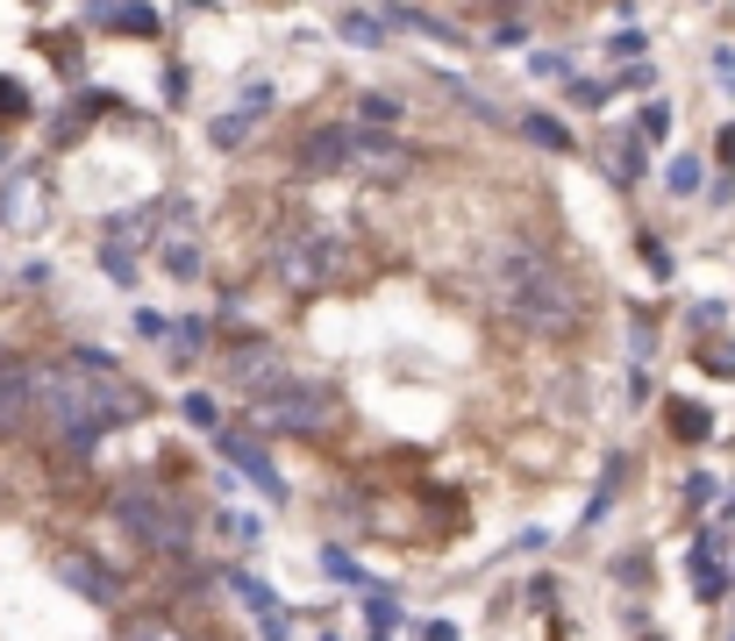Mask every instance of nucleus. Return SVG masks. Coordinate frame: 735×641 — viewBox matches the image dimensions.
<instances>
[{
  "mask_svg": "<svg viewBox=\"0 0 735 641\" xmlns=\"http://www.w3.org/2000/svg\"><path fill=\"white\" fill-rule=\"evenodd\" d=\"M143 414V392L129 378H115L100 357H65V363H43L29 371V421L57 442H94L100 427L115 421H137Z\"/></svg>",
  "mask_w": 735,
  "mask_h": 641,
  "instance_id": "1",
  "label": "nucleus"
},
{
  "mask_svg": "<svg viewBox=\"0 0 735 641\" xmlns=\"http://www.w3.org/2000/svg\"><path fill=\"white\" fill-rule=\"evenodd\" d=\"M486 300H493V314H507L529 335H564V328H579V314H586V285H579L564 264H550L543 250H529V242H521V250L515 242L493 250Z\"/></svg>",
  "mask_w": 735,
  "mask_h": 641,
  "instance_id": "2",
  "label": "nucleus"
},
{
  "mask_svg": "<svg viewBox=\"0 0 735 641\" xmlns=\"http://www.w3.org/2000/svg\"><path fill=\"white\" fill-rule=\"evenodd\" d=\"M108 513L150 556H186V542H193V513L179 507V492H158V485H122V492L108 499Z\"/></svg>",
  "mask_w": 735,
  "mask_h": 641,
  "instance_id": "3",
  "label": "nucleus"
},
{
  "mask_svg": "<svg viewBox=\"0 0 735 641\" xmlns=\"http://www.w3.org/2000/svg\"><path fill=\"white\" fill-rule=\"evenodd\" d=\"M343 271H350V242L328 236V228H300V236L279 242V279H287L293 293H322Z\"/></svg>",
  "mask_w": 735,
  "mask_h": 641,
  "instance_id": "4",
  "label": "nucleus"
},
{
  "mask_svg": "<svg viewBox=\"0 0 735 641\" xmlns=\"http://www.w3.org/2000/svg\"><path fill=\"white\" fill-rule=\"evenodd\" d=\"M328 421H336V392L322 378H287L258 400V427H272V435H322Z\"/></svg>",
  "mask_w": 735,
  "mask_h": 641,
  "instance_id": "5",
  "label": "nucleus"
},
{
  "mask_svg": "<svg viewBox=\"0 0 735 641\" xmlns=\"http://www.w3.org/2000/svg\"><path fill=\"white\" fill-rule=\"evenodd\" d=\"M343 172L371 178V186H400V178L414 172V150L400 143L393 129H365V121H350V129H343Z\"/></svg>",
  "mask_w": 735,
  "mask_h": 641,
  "instance_id": "6",
  "label": "nucleus"
},
{
  "mask_svg": "<svg viewBox=\"0 0 735 641\" xmlns=\"http://www.w3.org/2000/svg\"><path fill=\"white\" fill-rule=\"evenodd\" d=\"M229 378H236V385H250V392H258V400H264V392H272V385H287V349H279V343H236L229 349Z\"/></svg>",
  "mask_w": 735,
  "mask_h": 641,
  "instance_id": "7",
  "label": "nucleus"
},
{
  "mask_svg": "<svg viewBox=\"0 0 735 641\" xmlns=\"http://www.w3.org/2000/svg\"><path fill=\"white\" fill-rule=\"evenodd\" d=\"M0 228H14V236H36L43 228V178L36 172H14L0 186Z\"/></svg>",
  "mask_w": 735,
  "mask_h": 641,
  "instance_id": "8",
  "label": "nucleus"
},
{
  "mask_svg": "<svg viewBox=\"0 0 735 641\" xmlns=\"http://www.w3.org/2000/svg\"><path fill=\"white\" fill-rule=\"evenodd\" d=\"M57 577H65V585L79 591L86 606H115V577L100 571V563L86 556V548H65V556H57Z\"/></svg>",
  "mask_w": 735,
  "mask_h": 641,
  "instance_id": "9",
  "label": "nucleus"
},
{
  "mask_svg": "<svg viewBox=\"0 0 735 641\" xmlns=\"http://www.w3.org/2000/svg\"><path fill=\"white\" fill-rule=\"evenodd\" d=\"M221 456H229L236 470H250V485H258L264 499H287V478L272 470V456H264L258 442H244V435H221Z\"/></svg>",
  "mask_w": 735,
  "mask_h": 641,
  "instance_id": "10",
  "label": "nucleus"
},
{
  "mask_svg": "<svg viewBox=\"0 0 735 641\" xmlns=\"http://www.w3.org/2000/svg\"><path fill=\"white\" fill-rule=\"evenodd\" d=\"M158 257H164V271H172V279H201V236H193V221H179L172 236L158 242Z\"/></svg>",
  "mask_w": 735,
  "mask_h": 641,
  "instance_id": "11",
  "label": "nucleus"
},
{
  "mask_svg": "<svg viewBox=\"0 0 735 641\" xmlns=\"http://www.w3.org/2000/svg\"><path fill=\"white\" fill-rule=\"evenodd\" d=\"M14 421H29V371L22 363H0V435Z\"/></svg>",
  "mask_w": 735,
  "mask_h": 641,
  "instance_id": "12",
  "label": "nucleus"
},
{
  "mask_svg": "<svg viewBox=\"0 0 735 641\" xmlns=\"http://www.w3.org/2000/svg\"><path fill=\"white\" fill-rule=\"evenodd\" d=\"M300 172H343V129H314L300 143Z\"/></svg>",
  "mask_w": 735,
  "mask_h": 641,
  "instance_id": "13",
  "label": "nucleus"
},
{
  "mask_svg": "<svg viewBox=\"0 0 735 641\" xmlns=\"http://www.w3.org/2000/svg\"><path fill=\"white\" fill-rule=\"evenodd\" d=\"M664 421H671V435H679V442H707L714 435V414H707V406H693V400H671Z\"/></svg>",
  "mask_w": 735,
  "mask_h": 641,
  "instance_id": "14",
  "label": "nucleus"
},
{
  "mask_svg": "<svg viewBox=\"0 0 735 641\" xmlns=\"http://www.w3.org/2000/svg\"><path fill=\"white\" fill-rule=\"evenodd\" d=\"M693 585H700V599H722V591H728L722 563H714V542H700V548H693Z\"/></svg>",
  "mask_w": 735,
  "mask_h": 641,
  "instance_id": "15",
  "label": "nucleus"
},
{
  "mask_svg": "<svg viewBox=\"0 0 735 641\" xmlns=\"http://www.w3.org/2000/svg\"><path fill=\"white\" fill-rule=\"evenodd\" d=\"M122 641H186V628H179V620H164V613H137L122 628Z\"/></svg>",
  "mask_w": 735,
  "mask_h": 641,
  "instance_id": "16",
  "label": "nucleus"
},
{
  "mask_svg": "<svg viewBox=\"0 0 735 641\" xmlns=\"http://www.w3.org/2000/svg\"><path fill=\"white\" fill-rule=\"evenodd\" d=\"M521 135H529V143H543V150H572L564 121H550V115H521Z\"/></svg>",
  "mask_w": 735,
  "mask_h": 641,
  "instance_id": "17",
  "label": "nucleus"
},
{
  "mask_svg": "<svg viewBox=\"0 0 735 641\" xmlns=\"http://www.w3.org/2000/svg\"><path fill=\"white\" fill-rule=\"evenodd\" d=\"M379 29H386L379 14H365V8H343V36H350V43H365V51H371V43H386Z\"/></svg>",
  "mask_w": 735,
  "mask_h": 641,
  "instance_id": "18",
  "label": "nucleus"
},
{
  "mask_svg": "<svg viewBox=\"0 0 735 641\" xmlns=\"http://www.w3.org/2000/svg\"><path fill=\"white\" fill-rule=\"evenodd\" d=\"M357 115H365V129H393V121H400V100H393V94H365Z\"/></svg>",
  "mask_w": 735,
  "mask_h": 641,
  "instance_id": "19",
  "label": "nucleus"
},
{
  "mask_svg": "<svg viewBox=\"0 0 735 641\" xmlns=\"http://www.w3.org/2000/svg\"><path fill=\"white\" fill-rule=\"evenodd\" d=\"M236 599H244V606H250V613H258V620H272V613H279V599H272V591L258 585V577H236Z\"/></svg>",
  "mask_w": 735,
  "mask_h": 641,
  "instance_id": "20",
  "label": "nucleus"
},
{
  "mask_svg": "<svg viewBox=\"0 0 735 641\" xmlns=\"http://www.w3.org/2000/svg\"><path fill=\"white\" fill-rule=\"evenodd\" d=\"M201 343H207L201 320H179V335H172V363H193V357H201Z\"/></svg>",
  "mask_w": 735,
  "mask_h": 641,
  "instance_id": "21",
  "label": "nucleus"
},
{
  "mask_svg": "<svg viewBox=\"0 0 735 641\" xmlns=\"http://www.w3.org/2000/svg\"><path fill=\"white\" fill-rule=\"evenodd\" d=\"M250 121H258V115H221L215 129H207V135H215V150H236V143L250 135Z\"/></svg>",
  "mask_w": 735,
  "mask_h": 641,
  "instance_id": "22",
  "label": "nucleus"
},
{
  "mask_svg": "<svg viewBox=\"0 0 735 641\" xmlns=\"http://www.w3.org/2000/svg\"><path fill=\"white\" fill-rule=\"evenodd\" d=\"M100 271H108L115 285H137V257H129V250H115V242L100 250Z\"/></svg>",
  "mask_w": 735,
  "mask_h": 641,
  "instance_id": "23",
  "label": "nucleus"
},
{
  "mask_svg": "<svg viewBox=\"0 0 735 641\" xmlns=\"http://www.w3.org/2000/svg\"><path fill=\"white\" fill-rule=\"evenodd\" d=\"M607 51H614V57H642V51H650V36H642V29H614Z\"/></svg>",
  "mask_w": 735,
  "mask_h": 641,
  "instance_id": "24",
  "label": "nucleus"
},
{
  "mask_svg": "<svg viewBox=\"0 0 735 641\" xmlns=\"http://www.w3.org/2000/svg\"><path fill=\"white\" fill-rule=\"evenodd\" d=\"M22 115H29V94L14 79H0V121H22Z\"/></svg>",
  "mask_w": 735,
  "mask_h": 641,
  "instance_id": "25",
  "label": "nucleus"
},
{
  "mask_svg": "<svg viewBox=\"0 0 735 641\" xmlns=\"http://www.w3.org/2000/svg\"><path fill=\"white\" fill-rule=\"evenodd\" d=\"M664 178H671V193H700V164H693V157H679Z\"/></svg>",
  "mask_w": 735,
  "mask_h": 641,
  "instance_id": "26",
  "label": "nucleus"
},
{
  "mask_svg": "<svg viewBox=\"0 0 735 641\" xmlns=\"http://www.w3.org/2000/svg\"><path fill=\"white\" fill-rule=\"evenodd\" d=\"M186 421L193 427H215V400H207V392H186Z\"/></svg>",
  "mask_w": 735,
  "mask_h": 641,
  "instance_id": "27",
  "label": "nucleus"
},
{
  "mask_svg": "<svg viewBox=\"0 0 735 641\" xmlns=\"http://www.w3.org/2000/svg\"><path fill=\"white\" fill-rule=\"evenodd\" d=\"M115 22L137 29V36H150V29H158V14H150V8H115Z\"/></svg>",
  "mask_w": 735,
  "mask_h": 641,
  "instance_id": "28",
  "label": "nucleus"
},
{
  "mask_svg": "<svg viewBox=\"0 0 735 641\" xmlns=\"http://www.w3.org/2000/svg\"><path fill=\"white\" fill-rule=\"evenodd\" d=\"M572 100L579 107H607V86H599V79H572Z\"/></svg>",
  "mask_w": 735,
  "mask_h": 641,
  "instance_id": "29",
  "label": "nucleus"
},
{
  "mask_svg": "<svg viewBox=\"0 0 735 641\" xmlns=\"http://www.w3.org/2000/svg\"><path fill=\"white\" fill-rule=\"evenodd\" d=\"M642 135H671V107H642Z\"/></svg>",
  "mask_w": 735,
  "mask_h": 641,
  "instance_id": "30",
  "label": "nucleus"
},
{
  "mask_svg": "<svg viewBox=\"0 0 735 641\" xmlns=\"http://www.w3.org/2000/svg\"><path fill=\"white\" fill-rule=\"evenodd\" d=\"M700 363H707V371H735V349L714 343V349H700Z\"/></svg>",
  "mask_w": 735,
  "mask_h": 641,
  "instance_id": "31",
  "label": "nucleus"
},
{
  "mask_svg": "<svg viewBox=\"0 0 735 641\" xmlns=\"http://www.w3.org/2000/svg\"><path fill=\"white\" fill-rule=\"evenodd\" d=\"M221 528H229V542H258V521H250V513H229Z\"/></svg>",
  "mask_w": 735,
  "mask_h": 641,
  "instance_id": "32",
  "label": "nucleus"
},
{
  "mask_svg": "<svg viewBox=\"0 0 735 641\" xmlns=\"http://www.w3.org/2000/svg\"><path fill=\"white\" fill-rule=\"evenodd\" d=\"M714 499V478H685V507H707Z\"/></svg>",
  "mask_w": 735,
  "mask_h": 641,
  "instance_id": "33",
  "label": "nucleus"
},
{
  "mask_svg": "<svg viewBox=\"0 0 735 641\" xmlns=\"http://www.w3.org/2000/svg\"><path fill=\"white\" fill-rule=\"evenodd\" d=\"M714 72H722V86H735V51H714Z\"/></svg>",
  "mask_w": 735,
  "mask_h": 641,
  "instance_id": "34",
  "label": "nucleus"
},
{
  "mask_svg": "<svg viewBox=\"0 0 735 641\" xmlns=\"http://www.w3.org/2000/svg\"><path fill=\"white\" fill-rule=\"evenodd\" d=\"M714 150H722V164H735V121L722 129V143H714Z\"/></svg>",
  "mask_w": 735,
  "mask_h": 641,
  "instance_id": "35",
  "label": "nucleus"
},
{
  "mask_svg": "<svg viewBox=\"0 0 735 641\" xmlns=\"http://www.w3.org/2000/svg\"><path fill=\"white\" fill-rule=\"evenodd\" d=\"M429 641H457V628H429Z\"/></svg>",
  "mask_w": 735,
  "mask_h": 641,
  "instance_id": "36",
  "label": "nucleus"
},
{
  "mask_svg": "<svg viewBox=\"0 0 735 641\" xmlns=\"http://www.w3.org/2000/svg\"><path fill=\"white\" fill-rule=\"evenodd\" d=\"M0 363H14V357H8V349H0Z\"/></svg>",
  "mask_w": 735,
  "mask_h": 641,
  "instance_id": "37",
  "label": "nucleus"
}]
</instances>
